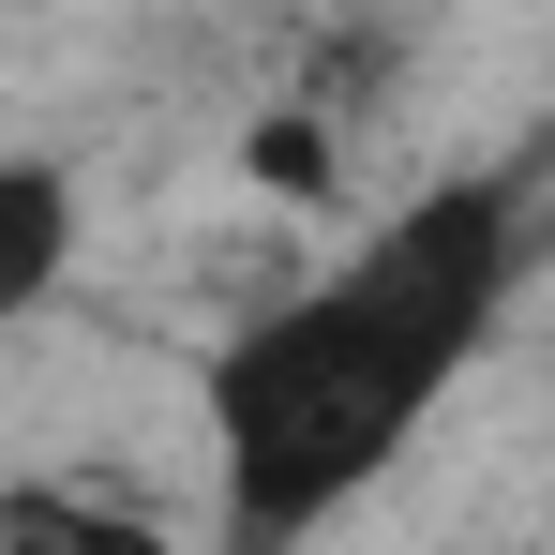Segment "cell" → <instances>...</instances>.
Here are the masks:
<instances>
[{"label": "cell", "instance_id": "obj_1", "mask_svg": "<svg viewBox=\"0 0 555 555\" xmlns=\"http://www.w3.org/2000/svg\"><path fill=\"white\" fill-rule=\"evenodd\" d=\"M526 285V195L495 166L421 181L405 210H375L346 256L256 300L210 361V495L241 555H300L346 495H375L390 465L436 436V405L465 361L495 346Z\"/></svg>", "mask_w": 555, "mask_h": 555}, {"label": "cell", "instance_id": "obj_2", "mask_svg": "<svg viewBox=\"0 0 555 555\" xmlns=\"http://www.w3.org/2000/svg\"><path fill=\"white\" fill-rule=\"evenodd\" d=\"M76 241H91V210H76V166H46V151H0V331H30V315L76 285Z\"/></svg>", "mask_w": 555, "mask_h": 555}, {"label": "cell", "instance_id": "obj_3", "mask_svg": "<svg viewBox=\"0 0 555 555\" xmlns=\"http://www.w3.org/2000/svg\"><path fill=\"white\" fill-rule=\"evenodd\" d=\"M0 555H195L166 511L105 495V480H15L0 495Z\"/></svg>", "mask_w": 555, "mask_h": 555}]
</instances>
